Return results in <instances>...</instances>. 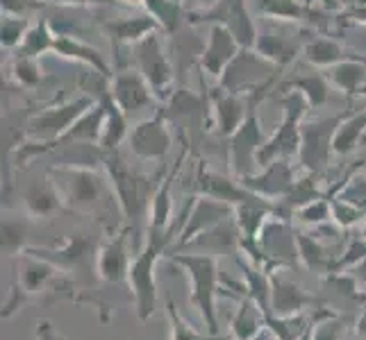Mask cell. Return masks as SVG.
Instances as JSON below:
<instances>
[{"instance_id":"44dd1931","label":"cell","mask_w":366,"mask_h":340,"mask_svg":"<svg viewBox=\"0 0 366 340\" xmlns=\"http://www.w3.org/2000/svg\"><path fill=\"white\" fill-rule=\"evenodd\" d=\"M239 234H242V230H239L237 220L234 222L223 220L217 227H212V230L196 236L192 243L198 247H205V254H221V252L234 249L237 243H242V236Z\"/></svg>"},{"instance_id":"d4e9b609","label":"cell","mask_w":366,"mask_h":340,"mask_svg":"<svg viewBox=\"0 0 366 340\" xmlns=\"http://www.w3.org/2000/svg\"><path fill=\"white\" fill-rule=\"evenodd\" d=\"M159 23L153 16H137V19H123V21H114L107 25V30L112 32V36L119 43H130L134 46L137 41H142L144 36L157 32Z\"/></svg>"},{"instance_id":"52a82bcc","label":"cell","mask_w":366,"mask_h":340,"mask_svg":"<svg viewBox=\"0 0 366 340\" xmlns=\"http://www.w3.org/2000/svg\"><path fill=\"white\" fill-rule=\"evenodd\" d=\"M277 66L259 53H252L250 48H242L239 55L230 61L228 68L221 75V89L230 93L250 91L252 86L273 80V71Z\"/></svg>"},{"instance_id":"d590c367","label":"cell","mask_w":366,"mask_h":340,"mask_svg":"<svg viewBox=\"0 0 366 340\" xmlns=\"http://www.w3.org/2000/svg\"><path fill=\"white\" fill-rule=\"evenodd\" d=\"M167 316L171 320V331H173V340H223V338H217V336H205V334H198L192 324H189L182 316L178 306H175V302L169 299L167 302Z\"/></svg>"},{"instance_id":"7c38bea8","label":"cell","mask_w":366,"mask_h":340,"mask_svg":"<svg viewBox=\"0 0 366 340\" xmlns=\"http://www.w3.org/2000/svg\"><path fill=\"white\" fill-rule=\"evenodd\" d=\"M232 213H234L232 205L223 202V200L209 197V195L194 197L187 225H184V230L180 232V247H184L187 243H192L196 236L212 230V227H217L219 222L228 220Z\"/></svg>"},{"instance_id":"7a4b0ae2","label":"cell","mask_w":366,"mask_h":340,"mask_svg":"<svg viewBox=\"0 0 366 340\" xmlns=\"http://www.w3.org/2000/svg\"><path fill=\"white\" fill-rule=\"evenodd\" d=\"M48 172L50 182L61 197V205H66L73 211H96L107 195V182L94 168L53 166Z\"/></svg>"},{"instance_id":"836d02e7","label":"cell","mask_w":366,"mask_h":340,"mask_svg":"<svg viewBox=\"0 0 366 340\" xmlns=\"http://www.w3.org/2000/svg\"><path fill=\"white\" fill-rule=\"evenodd\" d=\"M169 222H171V177L164 180V184L153 197V202H150V230L164 232L169 230Z\"/></svg>"},{"instance_id":"f546056e","label":"cell","mask_w":366,"mask_h":340,"mask_svg":"<svg viewBox=\"0 0 366 340\" xmlns=\"http://www.w3.org/2000/svg\"><path fill=\"white\" fill-rule=\"evenodd\" d=\"M25 207H28L32 216H50V213L61 207V197L53 182H48L44 186L36 184L28 188V193H25Z\"/></svg>"},{"instance_id":"ffe728a7","label":"cell","mask_w":366,"mask_h":340,"mask_svg":"<svg viewBox=\"0 0 366 340\" xmlns=\"http://www.w3.org/2000/svg\"><path fill=\"white\" fill-rule=\"evenodd\" d=\"M198 182H200V191H203L205 195L223 200V202H228L232 207H239V205H244V202H248V200L255 197V193L248 191L244 184L237 186L232 180L223 177V175H219V172H212V170H200Z\"/></svg>"},{"instance_id":"bcb514c9","label":"cell","mask_w":366,"mask_h":340,"mask_svg":"<svg viewBox=\"0 0 366 340\" xmlns=\"http://www.w3.org/2000/svg\"><path fill=\"white\" fill-rule=\"evenodd\" d=\"M28 7H30V0H3V14L21 16Z\"/></svg>"},{"instance_id":"1f68e13d","label":"cell","mask_w":366,"mask_h":340,"mask_svg":"<svg viewBox=\"0 0 366 340\" xmlns=\"http://www.w3.org/2000/svg\"><path fill=\"white\" fill-rule=\"evenodd\" d=\"M305 59L314 66H335L339 61H346V50L332 39H314L305 46Z\"/></svg>"},{"instance_id":"3957f363","label":"cell","mask_w":366,"mask_h":340,"mask_svg":"<svg viewBox=\"0 0 366 340\" xmlns=\"http://www.w3.org/2000/svg\"><path fill=\"white\" fill-rule=\"evenodd\" d=\"M282 107H285V120L280 125V130H277L257 153L259 170L264 166H269L271 161L296 155L300 150V130H302L300 120L305 116V111L310 109V103L300 91L292 89L289 93L282 96Z\"/></svg>"},{"instance_id":"30bf717a","label":"cell","mask_w":366,"mask_h":340,"mask_svg":"<svg viewBox=\"0 0 366 340\" xmlns=\"http://www.w3.org/2000/svg\"><path fill=\"white\" fill-rule=\"evenodd\" d=\"M242 184L248 191H252L264 200H273V197L285 200L292 193V188L296 184V170L287 159H275L269 166H264L259 172L244 177Z\"/></svg>"},{"instance_id":"4dcf8cb0","label":"cell","mask_w":366,"mask_h":340,"mask_svg":"<svg viewBox=\"0 0 366 340\" xmlns=\"http://www.w3.org/2000/svg\"><path fill=\"white\" fill-rule=\"evenodd\" d=\"M298 257L305 263V268L314 272L332 270V257L327 254V249L321 245L319 238H312L307 234H298Z\"/></svg>"},{"instance_id":"8fae6325","label":"cell","mask_w":366,"mask_h":340,"mask_svg":"<svg viewBox=\"0 0 366 340\" xmlns=\"http://www.w3.org/2000/svg\"><path fill=\"white\" fill-rule=\"evenodd\" d=\"M128 143L132 153L142 159H159L167 155L171 148V134L164 123V113L137 123L128 134Z\"/></svg>"},{"instance_id":"cb8c5ba5","label":"cell","mask_w":366,"mask_h":340,"mask_svg":"<svg viewBox=\"0 0 366 340\" xmlns=\"http://www.w3.org/2000/svg\"><path fill=\"white\" fill-rule=\"evenodd\" d=\"M267 326V320H264V311L257 306V302L248 297L242 302V309H239L237 318L232 322V334L237 340H255L262 329Z\"/></svg>"},{"instance_id":"8992f818","label":"cell","mask_w":366,"mask_h":340,"mask_svg":"<svg viewBox=\"0 0 366 340\" xmlns=\"http://www.w3.org/2000/svg\"><path fill=\"white\" fill-rule=\"evenodd\" d=\"M348 113H339V116H332V118L310 123L300 130L298 157H300L302 168L307 172H319L321 168L327 166V161L335 155V150H332L335 134L339 130V125L348 118Z\"/></svg>"},{"instance_id":"f35d334b","label":"cell","mask_w":366,"mask_h":340,"mask_svg":"<svg viewBox=\"0 0 366 340\" xmlns=\"http://www.w3.org/2000/svg\"><path fill=\"white\" fill-rule=\"evenodd\" d=\"M28 34V21L16 14H3V46L16 48Z\"/></svg>"},{"instance_id":"ab89813d","label":"cell","mask_w":366,"mask_h":340,"mask_svg":"<svg viewBox=\"0 0 366 340\" xmlns=\"http://www.w3.org/2000/svg\"><path fill=\"white\" fill-rule=\"evenodd\" d=\"M255 3L264 14L277 19H298L302 14V7L296 0H255Z\"/></svg>"},{"instance_id":"d6a6232c","label":"cell","mask_w":366,"mask_h":340,"mask_svg":"<svg viewBox=\"0 0 366 340\" xmlns=\"http://www.w3.org/2000/svg\"><path fill=\"white\" fill-rule=\"evenodd\" d=\"M53 48H55V32L50 30V25L44 21L39 25H34L32 30H28V34H25V39L21 43V55L39 57Z\"/></svg>"},{"instance_id":"681fc988","label":"cell","mask_w":366,"mask_h":340,"mask_svg":"<svg viewBox=\"0 0 366 340\" xmlns=\"http://www.w3.org/2000/svg\"><path fill=\"white\" fill-rule=\"evenodd\" d=\"M355 331H357L360 336L366 338V309L360 313V318H357V322H355Z\"/></svg>"},{"instance_id":"5b68a950","label":"cell","mask_w":366,"mask_h":340,"mask_svg":"<svg viewBox=\"0 0 366 340\" xmlns=\"http://www.w3.org/2000/svg\"><path fill=\"white\" fill-rule=\"evenodd\" d=\"M132 53H134L137 71L144 75V80L148 82L150 89H153L155 98L169 100L171 98L169 86L173 82V66H171L167 50H164L159 34L153 32L144 36L142 41H137L132 46Z\"/></svg>"},{"instance_id":"2e32d148","label":"cell","mask_w":366,"mask_h":340,"mask_svg":"<svg viewBox=\"0 0 366 340\" xmlns=\"http://www.w3.org/2000/svg\"><path fill=\"white\" fill-rule=\"evenodd\" d=\"M259 245L264 254L282 263L285 259L298 257V232H294L289 222L271 218L259 232Z\"/></svg>"},{"instance_id":"e0dca14e","label":"cell","mask_w":366,"mask_h":340,"mask_svg":"<svg viewBox=\"0 0 366 340\" xmlns=\"http://www.w3.org/2000/svg\"><path fill=\"white\" fill-rule=\"evenodd\" d=\"M212 116H214V128L221 136H232L242 123L246 120V105L237 93H230L225 89H217L212 98Z\"/></svg>"},{"instance_id":"484cf974","label":"cell","mask_w":366,"mask_h":340,"mask_svg":"<svg viewBox=\"0 0 366 340\" xmlns=\"http://www.w3.org/2000/svg\"><path fill=\"white\" fill-rule=\"evenodd\" d=\"M59 55H64V57H75V59H82L86 61L89 66H94L103 78H109V68L103 59H100V53L89 46H84L82 41H75L71 39V36L66 34H55V48Z\"/></svg>"},{"instance_id":"74e56055","label":"cell","mask_w":366,"mask_h":340,"mask_svg":"<svg viewBox=\"0 0 366 340\" xmlns=\"http://www.w3.org/2000/svg\"><path fill=\"white\" fill-rule=\"evenodd\" d=\"M296 213L302 222L319 227V225H325L327 220H332V202L325 197H319V200H314V202L300 207Z\"/></svg>"},{"instance_id":"c3c4849f","label":"cell","mask_w":366,"mask_h":340,"mask_svg":"<svg viewBox=\"0 0 366 340\" xmlns=\"http://www.w3.org/2000/svg\"><path fill=\"white\" fill-rule=\"evenodd\" d=\"M214 5H219V0H182V7L192 11H209Z\"/></svg>"},{"instance_id":"4fadbf2b","label":"cell","mask_w":366,"mask_h":340,"mask_svg":"<svg viewBox=\"0 0 366 340\" xmlns=\"http://www.w3.org/2000/svg\"><path fill=\"white\" fill-rule=\"evenodd\" d=\"M112 98L123 109L125 116H130V113H139L153 103L155 93L139 71H121L114 75Z\"/></svg>"},{"instance_id":"d6986e66","label":"cell","mask_w":366,"mask_h":340,"mask_svg":"<svg viewBox=\"0 0 366 340\" xmlns=\"http://www.w3.org/2000/svg\"><path fill=\"white\" fill-rule=\"evenodd\" d=\"M307 304H314V299L298 284L280 279V277H273L271 279V316L277 318L298 316Z\"/></svg>"},{"instance_id":"f6af8a7d","label":"cell","mask_w":366,"mask_h":340,"mask_svg":"<svg viewBox=\"0 0 366 340\" xmlns=\"http://www.w3.org/2000/svg\"><path fill=\"white\" fill-rule=\"evenodd\" d=\"M36 340H64V336H61L53 324L44 320L36 326Z\"/></svg>"},{"instance_id":"9c48e42d","label":"cell","mask_w":366,"mask_h":340,"mask_svg":"<svg viewBox=\"0 0 366 340\" xmlns=\"http://www.w3.org/2000/svg\"><path fill=\"white\" fill-rule=\"evenodd\" d=\"M262 130H259V120L255 113H248L246 120L242 123L232 136H230V163L232 170L239 180L250 177L259 170L257 166V153L262 148Z\"/></svg>"},{"instance_id":"6da1fadb","label":"cell","mask_w":366,"mask_h":340,"mask_svg":"<svg viewBox=\"0 0 366 340\" xmlns=\"http://www.w3.org/2000/svg\"><path fill=\"white\" fill-rule=\"evenodd\" d=\"M194 202V197H192ZM192 202H189L184 209H182V216L178 222L171 225V230H164V232H157V230H150V238L146 247L142 249V254H137L132 261H130V270H128V282L134 291V297H137V309H139V316L142 320H148L150 313L155 311V304H157V288H155V263L159 259V254L164 252L171 243L173 238V232L180 230L182 225H187V218H189V211H192Z\"/></svg>"},{"instance_id":"7dc6e473","label":"cell","mask_w":366,"mask_h":340,"mask_svg":"<svg viewBox=\"0 0 366 340\" xmlns=\"http://www.w3.org/2000/svg\"><path fill=\"white\" fill-rule=\"evenodd\" d=\"M350 277H352V279H355L357 284H360V288H362V291L366 293V259L364 261H360L357 263V266H352L350 270H346Z\"/></svg>"},{"instance_id":"f907efd6","label":"cell","mask_w":366,"mask_h":340,"mask_svg":"<svg viewBox=\"0 0 366 340\" xmlns=\"http://www.w3.org/2000/svg\"><path fill=\"white\" fill-rule=\"evenodd\" d=\"M61 3H105L107 5V3H114V0H61Z\"/></svg>"},{"instance_id":"60d3db41","label":"cell","mask_w":366,"mask_h":340,"mask_svg":"<svg viewBox=\"0 0 366 340\" xmlns=\"http://www.w3.org/2000/svg\"><path fill=\"white\" fill-rule=\"evenodd\" d=\"M364 259H366V236L364 238H355V241L348 245V249L342 254V259L332 263L330 272H346L352 266H357V263L364 261Z\"/></svg>"},{"instance_id":"7402d4cb","label":"cell","mask_w":366,"mask_h":340,"mask_svg":"<svg viewBox=\"0 0 366 340\" xmlns=\"http://www.w3.org/2000/svg\"><path fill=\"white\" fill-rule=\"evenodd\" d=\"M298 41L296 39H289L285 34H277V32H264L257 34V41H255V50L267 57L269 61H273L275 66H287L298 53Z\"/></svg>"},{"instance_id":"b9f144b4","label":"cell","mask_w":366,"mask_h":340,"mask_svg":"<svg viewBox=\"0 0 366 340\" xmlns=\"http://www.w3.org/2000/svg\"><path fill=\"white\" fill-rule=\"evenodd\" d=\"M335 200H342V202H346V205H350V207H355V209L366 213V180H352V175H350L348 184L344 186V191H342V195L335 197Z\"/></svg>"},{"instance_id":"ac0fdd59","label":"cell","mask_w":366,"mask_h":340,"mask_svg":"<svg viewBox=\"0 0 366 340\" xmlns=\"http://www.w3.org/2000/svg\"><path fill=\"white\" fill-rule=\"evenodd\" d=\"M125 232L117 234L112 241H107L103 247L98 249V257H96V268L98 274L103 277L105 282H121L128 277L130 270V257H128V249H125Z\"/></svg>"},{"instance_id":"f5cc1de1","label":"cell","mask_w":366,"mask_h":340,"mask_svg":"<svg viewBox=\"0 0 366 340\" xmlns=\"http://www.w3.org/2000/svg\"><path fill=\"white\" fill-rule=\"evenodd\" d=\"M344 3H350V0H344Z\"/></svg>"},{"instance_id":"277c9868","label":"cell","mask_w":366,"mask_h":340,"mask_svg":"<svg viewBox=\"0 0 366 340\" xmlns=\"http://www.w3.org/2000/svg\"><path fill=\"white\" fill-rule=\"evenodd\" d=\"M173 261L182 266L194 282V304L198 306L200 316H203L207 329L212 334L219 331L217 322V309H214V299H217V284H219V266L214 254H175Z\"/></svg>"},{"instance_id":"7bdbcfd3","label":"cell","mask_w":366,"mask_h":340,"mask_svg":"<svg viewBox=\"0 0 366 340\" xmlns=\"http://www.w3.org/2000/svg\"><path fill=\"white\" fill-rule=\"evenodd\" d=\"M344 320H339L335 316L325 318L317 326H312V340H342L344 336Z\"/></svg>"},{"instance_id":"816d5d0a","label":"cell","mask_w":366,"mask_h":340,"mask_svg":"<svg viewBox=\"0 0 366 340\" xmlns=\"http://www.w3.org/2000/svg\"><path fill=\"white\" fill-rule=\"evenodd\" d=\"M128 3H134V0H128Z\"/></svg>"},{"instance_id":"ee69618b","label":"cell","mask_w":366,"mask_h":340,"mask_svg":"<svg viewBox=\"0 0 366 340\" xmlns=\"http://www.w3.org/2000/svg\"><path fill=\"white\" fill-rule=\"evenodd\" d=\"M14 75L21 84H36L39 82V66H36L34 57H28V55H21L14 64Z\"/></svg>"},{"instance_id":"e575fe53","label":"cell","mask_w":366,"mask_h":340,"mask_svg":"<svg viewBox=\"0 0 366 340\" xmlns=\"http://www.w3.org/2000/svg\"><path fill=\"white\" fill-rule=\"evenodd\" d=\"M289 89H296L307 98L310 107H321L327 100V82L321 75H307V78H296L294 82H289Z\"/></svg>"},{"instance_id":"f1b7e54d","label":"cell","mask_w":366,"mask_h":340,"mask_svg":"<svg viewBox=\"0 0 366 340\" xmlns=\"http://www.w3.org/2000/svg\"><path fill=\"white\" fill-rule=\"evenodd\" d=\"M53 277V263H48L34 254H23V268H21V284H23V291L28 293H36L50 282Z\"/></svg>"},{"instance_id":"603a6c76","label":"cell","mask_w":366,"mask_h":340,"mask_svg":"<svg viewBox=\"0 0 366 340\" xmlns=\"http://www.w3.org/2000/svg\"><path fill=\"white\" fill-rule=\"evenodd\" d=\"M105 103V128H103V134H100V148L105 150V153H112L121 141L123 136H128V123H125V113L123 109L114 103V98L112 93L103 100Z\"/></svg>"},{"instance_id":"5bb4252c","label":"cell","mask_w":366,"mask_h":340,"mask_svg":"<svg viewBox=\"0 0 366 340\" xmlns=\"http://www.w3.org/2000/svg\"><path fill=\"white\" fill-rule=\"evenodd\" d=\"M239 50H242V46L234 39V34L225 25L214 23L209 30V41L205 46V53L200 57V66L207 73L221 78L230 61L239 55Z\"/></svg>"},{"instance_id":"4316f807","label":"cell","mask_w":366,"mask_h":340,"mask_svg":"<svg viewBox=\"0 0 366 340\" xmlns=\"http://www.w3.org/2000/svg\"><path fill=\"white\" fill-rule=\"evenodd\" d=\"M364 130H366V109L357 111L355 116L348 113V118L339 125V130L335 134V143H332L335 155H348L350 150H355L360 138L364 136Z\"/></svg>"},{"instance_id":"83f0119b","label":"cell","mask_w":366,"mask_h":340,"mask_svg":"<svg viewBox=\"0 0 366 340\" xmlns=\"http://www.w3.org/2000/svg\"><path fill=\"white\" fill-rule=\"evenodd\" d=\"M330 80L346 93H360L366 80V68L362 64V59H346L330 66Z\"/></svg>"},{"instance_id":"8d00e7d4","label":"cell","mask_w":366,"mask_h":340,"mask_svg":"<svg viewBox=\"0 0 366 340\" xmlns=\"http://www.w3.org/2000/svg\"><path fill=\"white\" fill-rule=\"evenodd\" d=\"M150 16L157 19L159 25H164L167 30H175L180 23V3L175 0H144Z\"/></svg>"},{"instance_id":"9a60e30c","label":"cell","mask_w":366,"mask_h":340,"mask_svg":"<svg viewBox=\"0 0 366 340\" xmlns=\"http://www.w3.org/2000/svg\"><path fill=\"white\" fill-rule=\"evenodd\" d=\"M107 163V172H109V180H112V191H114V197L119 200V207L123 209V213L128 218L137 216L139 207H142V188H139V180L130 172V168L125 163L112 155L105 159Z\"/></svg>"},{"instance_id":"ba28073f","label":"cell","mask_w":366,"mask_h":340,"mask_svg":"<svg viewBox=\"0 0 366 340\" xmlns=\"http://www.w3.org/2000/svg\"><path fill=\"white\" fill-rule=\"evenodd\" d=\"M92 107H94L92 98H80V100H73L69 105L48 109L30 120L28 134L34 138H44L46 143H53L59 136H64Z\"/></svg>"}]
</instances>
